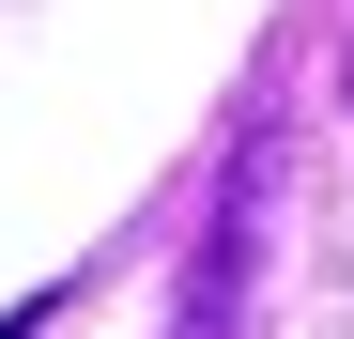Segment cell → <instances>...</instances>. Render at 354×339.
<instances>
[{
  "label": "cell",
  "mask_w": 354,
  "mask_h": 339,
  "mask_svg": "<svg viewBox=\"0 0 354 339\" xmlns=\"http://www.w3.org/2000/svg\"><path fill=\"white\" fill-rule=\"evenodd\" d=\"M247 324V185L216 201V232H201V262H185V309H169V339H231Z\"/></svg>",
  "instance_id": "cell-1"
},
{
  "label": "cell",
  "mask_w": 354,
  "mask_h": 339,
  "mask_svg": "<svg viewBox=\"0 0 354 339\" xmlns=\"http://www.w3.org/2000/svg\"><path fill=\"white\" fill-rule=\"evenodd\" d=\"M339 93H354V77H339Z\"/></svg>",
  "instance_id": "cell-3"
},
{
  "label": "cell",
  "mask_w": 354,
  "mask_h": 339,
  "mask_svg": "<svg viewBox=\"0 0 354 339\" xmlns=\"http://www.w3.org/2000/svg\"><path fill=\"white\" fill-rule=\"evenodd\" d=\"M0 339H46V293H31V309H0Z\"/></svg>",
  "instance_id": "cell-2"
}]
</instances>
